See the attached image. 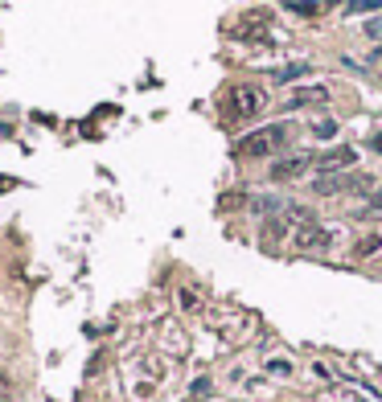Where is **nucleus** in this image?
Returning a JSON list of instances; mask_svg holds the SVG:
<instances>
[{"instance_id":"obj_1","label":"nucleus","mask_w":382,"mask_h":402,"mask_svg":"<svg viewBox=\"0 0 382 402\" xmlns=\"http://www.w3.org/2000/svg\"><path fill=\"white\" fill-rule=\"evenodd\" d=\"M284 144H288V128L284 124H267V128H255L251 135H243L234 148H239V156H267V152H276Z\"/></svg>"},{"instance_id":"obj_2","label":"nucleus","mask_w":382,"mask_h":402,"mask_svg":"<svg viewBox=\"0 0 382 402\" xmlns=\"http://www.w3.org/2000/svg\"><path fill=\"white\" fill-rule=\"evenodd\" d=\"M222 107H226V119H247V115H255L263 107V94L251 83H234V87H226Z\"/></svg>"},{"instance_id":"obj_3","label":"nucleus","mask_w":382,"mask_h":402,"mask_svg":"<svg viewBox=\"0 0 382 402\" xmlns=\"http://www.w3.org/2000/svg\"><path fill=\"white\" fill-rule=\"evenodd\" d=\"M353 160H358V148H329V152H321V156H317V173L325 177V173L353 169Z\"/></svg>"},{"instance_id":"obj_4","label":"nucleus","mask_w":382,"mask_h":402,"mask_svg":"<svg viewBox=\"0 0 382 402\" xmlns=\"http://www.w3.org/2000/svg\"><path fill=\"white\" fill-rule=\"evenodd\" d=\"M312 169V156H284L271 165V181H296Z\"/></svg>"},{"instance_id":"obj_5","label":"nucleus","mask_w":382,"mask_h":402,"mask_svg":"<svg viewBox=\"0 0 382 402\" xmlns=\"http://www.w3.org/2000/svg\"><path fill=\"white\" fill-rule=\"evenodd\" d=\"M296 246L300 251H325L329 246V230H321L317 222H304L296 230Z\"/></svg>"},{"instance_id":"obj_6","label":"nucleus","mask_w":382,"mask_h":402,"mask_svg":"<svg viewBox=\"0 0 382 402\" xmlns=\"http://www.w3.org/2000/svg\"><path fill=\"white\" fill-rule=\"evenodd\" d=\"M312 189H317V197H333L341 189H349V173H325L321 181H312Z\"/></svg>"},{"instance_id":"obj_7","label":"nucleus","mask_w":382,"mask_h":402,"mask_svg":"<svg viewBox=\"0 0 382 402\" xmlns=\"http://www.w3.org/2000/svg\"><path fill=\"white\" fill-rule=\"evenodd\" d=\"M329 99V90L325 87H300L288 94V107H304V103H325Z\"/></svg>"},{"instance_id":"obj_8","label":"nucleus","mask_w":382,"mask_h":402,"mask_svg":"<svg viewBox=\"0 0 382 402\" xmlns=\"http://www.w3.org/2000/svg\"><path fill=\"white\" fill-rule=\"evenodd\" d=\"M284 234H288V222H284V218H267V222H263V246L276 251Z\"/></svg>"},{"instance_id":"obj_9","label":"nucleus","mask_w":382,"mask_h":402,"mask_svg":"<svg viewBox=\"0 0 382 402\" xmlns=\"http://www.w3.org/2000/svg\"><path fill=\"white\" fill-rule=\"evenodd\" d=\"M247 206H251L247 193H222L218 197V214H234V210H247Z\"/></svg>"},{"instance_id":"obj_10","label":"nucleus","mask_w":382,"mask_h":402,"mask_svg":"<svg viewBox=\"0 0 382 402\" xmlns=\"http://www.w3.org/2000/svg\"><path fill=\"white\" fill-rule=\"evenodd\" d=\"M379 246H382V238H379V234H366V238L358 242V251H353V255H358V259H366V255H374Z\"/></svg>"},{"instance_id":"obj_11","label":"nucleus","mask_w":382,"mask_h":402,"mask_svg":"<svg viewBox=\"0 0 382 402\" xmlns=\"http://www.w3.org/2000/svg\"><path fill=\"white\" fill-rule=\"evenodd\" d=\"M349 189H353V193H370V189H374V177H366V173H353V177H349Z\"/></svg>"},{"instance_id":"obj_12","label":"nucleus","mask_w":382,"mask_h":402,"mask_svg":"<svg viewBox=\"0 0 382 402\" xmlns=\"http://www.w3.org/2000/svg\"><path fill=\"white\" fill-rule=\"evenodd\" d=\"M312 132L321 135V140H329V135H337V124H333V119H321V124H312Z\"/></svg>"},{"instance_id":"obj_13","label":"nucleus","mask_w":382,"mask_h":402,"mask_svg":"<svg viewBox=\"0 0 382 402\" xmlns=\"http://www.w3.org/2000/svg\"><path fill=\"white\" fill-rule=\"evenodd\" d=\"M379 8V0H349V12H370Z\"/></svg>"},{"instance_id":"obj_14","label":"nucleus","mask_w":382,"mask_h":402,"mask_svg":"<svg viewBox=\"0 0 382 402\" xmlns=\"http://www.w3.org/2000/svg\"><path fill=\"white\" fill-rule=\"evenodd\" d=\"M300 74H308V66H288V70H280V83H288V78H300Z\"/></svg>"},{"instance_id":"obj_15","label":"nucleus","mask_w":382,"mask_h":402,"mask_svg":"<svg viewBox=\"0 0 382 402\" xmlns=\"http://www.w3.org/2000/svg\"><path fill=\"white\" fill-rule=\"evenodd\" d=\"M8 399H13V382L0 374V402H8Z\"/></svg>"},{"instance_id":"obj_16","label":"nucleus","mask_w":382,"mask_h":402,"mask_svg":"<svg viewBox=\"0 0 382 402\" xmlns=\"http://www.w3.org/2000/svg\"><path fill=\"white\" fill-rule=\"evenodd\" d=\"M288 8H296V12H308V17H312V12H317V4H308V0H292V4H288Z\"/></svg>"},{"instance_id":"obj_17","label":"nucleus","mask_w":382,"mask_h":402,"mask_svg":"<svg viewBox=\"0 0 382 402\" xmlns=\"http://www.w3.org/2000/svg\"><path fill=\"white\" fill-rule=\"evenodd\" d=\"M181 308H198V296H193V292H181Z\"/></svg>"},{"instance_id":"obj_18","label":"nucleus","mask_w":382,"mask_h":402,"mask_svg":"<svg viewBox=\"0 0 382 402\" xmlns=\"http://www.w3.org/2000/svg\"><path fill=\"white\" fill-rule=\"evenodd\" d=\"M370 148H374V152L382 156V132H374V135H370Z\"/></svg>"},{"instance_id":"obj_19","label":"nucleus","mask_w":382,"mask_h":402,"mask_svg":"<svg viewBox=\"0 0 382 402\" xmlns=\"http://www.w3.org/2000/svg\"><path fill=\"white\" fill-rule=\"evenodd\" d=\"M13 185H17V181H13V177H4V173H0V193H8Z\"/></svg>"}]
</instances>
